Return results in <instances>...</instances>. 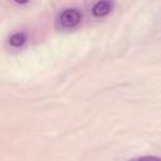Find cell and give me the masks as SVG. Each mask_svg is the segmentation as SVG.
Wrapping results in <instances>:
<instances>
[{"label": "cell", "mask_w": 161, "mask_h": 161, "mask_svg": "<svg viewBox=\"0 0 161 161\" xmlns=\"http://www.w3.org/2000/svg\"><path fill=\"white\" fill-rule=\"evenodd\" d=\"M82 19H83V15L79 9L67 8L58 14L55 19V26L58 29H73L80 24Z\"/></svg>", "instance_id": "1"}, {"label": "cell", "mask_w": 161, "mask_h": 161, "mask_svg": "<svg viewBox=\"0 0 161 161\" xmlns=\"http://www.w3.org/2000/svg\"><path fill=\"white\" fill-rule=\"evenodd\" d=\"M113 3L111 1H97L92 8V14L96 18H103L112 11Z\"/></svg>", "instance_id": "2"}, {"label": "cell", "mask_w": 161, "mask_h": 161, "mask_svg": "<svg viewBox=\"0 0 161 161\" xmlns=\"http://www.w3.org/2000/svg\"><path fill=\"white\" fill-rule=\"evenodd\" d=\"M25 42H26V34H25L24 31L14 33V34L10 36V39H9L10 45L14 47V48H19V47H21Z\"/></svg>", "instance_id": "3"}, {"label": "cell", "mask_w": 161, "mask_h": 161, "mask_svg": "<svg viewBox=\"0 0 161 161\" xmlns=\"http://www.w3.org/2000/svg\"><path fill=\"white\" fill-rule=\"evenodd\" d=\"M130 161H161V157H158V156H141V157L132 158Z\"/></svg>", "instance_id": "4"}]
</instances>
